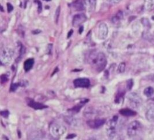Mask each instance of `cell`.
<instances>
[{"instance_id": "cell-31", "label": "cell", "mask_w": 154, "mask_h": 140, "mask_svg": "<svg viewBox=\"0 0 154 140\" xmlns=\"http://www.w3.org/2000/svg\"><path fill=\"white\" fill-rule=\"evenodd\" d=\"M73 30H70V31H69V33H68V36H67L68 38H70V37H71V35H72V34H73Z\"/></svg>"}, {"instance_id": "cell-9", "label": "cell", "mask_w": 154, "mask_h": 140, "mask_svg": "<svg viewBox=\"0 0 154 140\" xmlns=\"http://www.w3.org/2000/svg\"><path fill=\"white\" fill-rule=\"evenodd\" d=\"M87 19V16L84 14H80L75 15L72 21V25L75 27H77Z\"/></svg>"}, {"instance_id": "cell-32", "label": "cell", "mask_w": 154, "mask_h": 140, "mask_svg": "<svg viewBox=\"0 0 154 140\" xmlns=\"http://www.w3.org/2000/svg\"><path fill=\"white\" fill-rule=\"evenodd\" d=\"M84 27H81L80 28H79V33L80 34H82V33L83 31V30H84Z\"/></svg>"}, {"instance_id": "cell-12", "label": "cell", "mask_w": 154, "mask_h": 140, "mask_svg": "<svg viewBox=\"0 0 154 140\" xmlns=\"http://www.w3.org/2000/svg\"><path fill=\"white\" fill-rule=\"evenodd\" d=\"M146 118L149 122L154 121V104H152L149 107L146 113Z\"/></svg>"}, {"instance_id": "cell-22", "label": "cell", "mask_w": 154, "mask_h": 140, "mask_svg": "<svg viewBox=\"0 0 154 140\" xmlns=\"http://www.w3.org/2000/svg\"><path fill=\"white\" fill-rule=\"evenodd\" d=\"M8 81V78L6 75L4 74V75H2L1 76V84H5L6 82H7Z\"/></svg>"}, {"instance_id": "cell-10", "label": "cell", "mask_w": 154, "mask_h": 140, "mask_svg": "<svg viewBox=\"0 0 154 140\" xmlns=\"http://www.w3.org/2000/svg\"><path fill=\"white\" fill-rule=\"evenodd\" d=\"M87 125L92 129H98L105 123V120L103 119H97L87 121Z\"/></svg>"}, {"instance_id": "cell-6", "label": "cell", "mask_w": 154, "mask_h": 140, "mask_svg": "<svg viewBox=\"0 0 154 140\" xmlns=\"http://www.w3.org/2000/svg\"><path fill=\"white\" fill-rule=\"evenodd\" d=\"M127 97L131 105H132L133 108L139 107L142 103V100L140 96L136 93H131L129 94Z\"/></svg>"}, {"instance_id": "cell-14", "label": "cell", "mask_w": 154, "mask_h": 140, "mask_svg": "<svg viewBox=\"0 0 154 140\" xmlns=\"http://www.w3.org/2000/svg\"><path fill=\"white\" fill-rule=\"evenodd\" d=\"M119 113L125 116H133L136 115V112L128 108L121 109L119 110Z\"/></svg>"}, {"instance_id": "cell-18", "label": "cell", "mask_w": 154, "mask_h": 140, "mask_svg": "<svg viewBox=\"0 0 154 140\" xmlns=\"http://www.w3.org/2000/svg\"><path fill=\"white\" fill-rule=\"evenodd\" d=\"M122 18V14L121 12H119L118 14L113 18L112 19V21L114 23H116Z\"/></svg>"}, {"instance_id": "cell-30", "label": "cell", "mask_w": 154, "mask_h": 140, "mask_svg": "<svg viewBox=\"0 0 154 140\" xmlns=\"http://www.w3.org/2000/svg\"><path fill=\"white\" fill-rule=\"evenodd\" d=\"M75 137H76V135L75 134H69L68 136H67L66 138L67 139H72V138H74Z\"/></svg>"}, {"instance_id": "cell-15", "label": "cell", "mask_w": 154, "mask_h": 140, "mask_svg": "<svg viewBox=\"0 0 154 140\" xmlns=\"http://www.w3.org/2000/svg\"><path fill=\"white\" fill-rule=\"evenodd\" d=\"M34 64V60L33 59H28L24 63V69L26 71L31 70Z\"/></svg>"}, {"instance_id": "cell-24", "label": "cell", "mask_w": 154, "mask_h": 140, "mask_svg": "<svg viewBox=\"0 0 154 140\" xmlns=\"http://www.w3.org/2000/svg\"><path fill=\"white\" fill-rule=\"evenodd\" d=\"M142 23L145 26H148L149 25V21H148L146 18H143Z\"/></svg>"}, {"instance_id": "cell-27", "label": "cell", "mask_w": 154, "mask_h": 140, "mask_svg": "<svg viewBox=\"0 0 154 140\" xmlns=\"http://www.w3.org/2000/svg\"><path fill=\"white\" fill-rule=\"evenodd\" d=\"M89 2H90V4L91 5V7H92V9H94L95 7V5H96L95 0H89Z\"/></svg>"}, {"instance_id": "cell-20", "label": "cell", "mask_w": 154, "mask_h": 140, "mask_svg": "<svg viewBox=\"0 0 154 140\" xmlns=\"http://www.w3.org/2000/svg\"><path fill=\"white\" fill-rule=\"evenodd\" d=\"M133 80L132 79H130L129 80L127 81V82H126V88L128 91H131L133 87Z\"/></svg>"}, {"instance_id": "cell-8", "label": "cell", "mask_w": 154, "mask_h": 140, "mask_svg": "<svg viewBox=\"0 0 154 140\" xmlns=\"http://www.w3.org/2000/svg\"><path fill=\"white\" fill-rule=\"evenodd\" d=\"M73 84L76 88H87L90 85V81L88 78H80L73 81Z\"/></svg>"}, {"instance_id": "cell-5", "label": "cell", "mask_w": 154, "mask_h": 140, "mask_svg": "<svg viewBox=\"0 0 154 140\" xmlns=\"http://www.w3.org/2000/svg\"><path fill=\"white\" fill-rule=\"evenodd\" d=\"M66 127L62 124L56 123L51 126L50 132L54 137L57 138H59L63 136L66 133Z\"/></svg>"}, {"instance_id": "cell-25", "label": "cell", "mask_w": 154, "mask_h": 140, "mask_svg": "<svg viewBox=\"0 0 154 140\" xmlns=\"http://www.w3.org/2000/svg\"><path fill=\"white\" fill-rule=\"evenodd\" d=\"M7 9L8 12H11L13 11L14 7L12 6V5H11V4L10 3H8L7 4Z\"/></svg>"}, {"instance_id": "cell-17", "label": "cell", "mask_w": 154, "mask_h": 140, "mask_svg": "<svg viewBox=\"0 0 154 140\" xmlns=\"http://www.w3.org/2000/svg\"><path fill=\"white\" fill-rule=\"evenodd\" d=\"M144 94L147 97H151L154 94V89L151 86H148L144 90Z\"/></svg>"}, {"instance_id": "cell-29", "label": "cell", "mask_w": 154, "mask_h": 140, "mask_svg": "<svg viewBox=\"0 0 154 140\" xmlns=\"http://www.w3.org/2000/svg\"><path fill=\"white\" fill-rule=\"evenodd\" d=\"M37 2H38V9H39V11L40 12V11H42V4H41V2L40 1H37Z\"/></svg>"}, {"instance_id": "cell-4", "label": "cell", "mask_w": 154, "mask_h": 140, "mask_svg": "<svg viewBox=\"0 0 154 140\" xmlns=\"http://www.w3.org/2000/svg\"><path fill=\"white\" fill-rule=\"evenodd\" d=\"M118 119V116L117 115H115L112 117V119L109 120V122L107 123L106 132L108 137L111 139L114 138V137L116 135V127Z\"/></svg>"}, {"instance_id": "cell-11", "label": "cell", "mask_w": 154, "mask_h": 140, "mask_svg": "<svg viewBox=\"0 0 154 140\" xmlns=\"http://www.w3.org/2000/svg\"><path fill=\"white\" fill-rule=\"evenodd\" d=\"M87 6L85 0H76L73 3V7L77 11L84 10Z\"/></svg>"}, {"instance_id": "cell-7", "label": "cell", "mask_w": 154, "mask_h": 140, "mask_svg": "<svg viewBox=\"0 0 154 140\" xmlns=\"http://www.w3.org/2000/svg\"><path fill=\"white\" fill-rule=\"evenodd\" d=\"M109 29L105 23H101L98 26V38L100 40H105L107 37Z\"/></svg>"}, {"instance_id": "cell-26", "label": "cell", "mask_w": 154, "mask_h": 140, "mask_svg": "<svg viewBox=\"0 0 154 140\" xmlns=\"http://www.w3.org/2000/svg\"><path fill=\"white\" fill-rule=\"evenodd\" d=\"M18 86H19V84H12L11 89L12 91H15L17 89V88H18Z\"/></svg>"}, {"instance_id": "cell-23", "label": "cell", "mask_w": 154, "mask_h": 140, "mask_svg": "<svg viewBox=\"0 0 154 140\" xmlns=\"http://www.w3.org/2000/svg\"><path fill=\"white\" fill-rule=\"evenodd\" d=\"M1 115L4 117V118H8L9 115V112L7 110L5 111H2L1 112Z\"/></svg>"}, {"instance_id": "cell-13", "label": "cell", "mask_w": 154, "mask_h": 140, "mask_svg": "<svg viewBox=\"0 0 154 140\" xmlns=\"http://www.w3.org/2000/svg\"><path fill=\"white\" fill-rule=\"evenodd\" d=\"M28 105L30 107H31L35 110H42V109H44V108H46L48 107L46 105H43L42 104L37 103L35 101L31 100L28 101Z\"/></svg>"}, {"instance_id": "cell-16", "label": "cell", "mask_w": 154, "mask_h": 140, "mask_svg": "<svg viewBox=\"0 0 154 140\" xmlns=\"http://www.w3.org/2000/svg\"><path fill=\"white\" fill-rule=\"evenodd\" d=\"M144 7L146 10H150L154 7V0H144Z\"/></svg>"}, {"instance_id": "cell-33", "label": "cell", "mask_w": 154, "mask_h": 140, "mask_svg": "<svg viewBox=\"0 0 154 140\" xmlns=\"http://www.w3.org/2000/svg\"></svg>"}, {"instance_id": "cell-1", "label": "cell", "mask_w": 154, "mask_h": 140, "mask_svg": "<svg viewBox=\"0 0 154 140\" xmlns=\"http://www.w3.org/2000/svg\"><path fill=\"white\" fill-rule=\"evenodd\" d=\"M88 62L94 70L99 72L105 68L107 59L103 53L94 50L88 56Z\"/></svg>"}, {"instance_id": "cell-2", "label": "cell", "mask_w": 154, "mask_h": 140, "mask_svg": "<svg viewBox=\"0 0 154 140\" xmlns=\"http://www.w3.org/2000/svg\"><path fill=\"white\" fill-rule=\"evenodd\" d=\"M142 129L141 123L137 120H134L131 122L128 127L127 133L129 137H134L137 135Z\"/></svg>"}, {"instance_id": "cell-19", "label": "cell", "mask_w": 154, "mask_h": 140, "mask_svg": "<svg viewBox=\"0 0 154 140\" xmlns=\"http://www.w3.org/2000/svg\"><path fill=\"white\" fill-rule=\"evenodd\" d=\"M125 63H121L119 64V67H118V72L119 73H123L124 72L125 70Z\"/></svg>"}, {"instance_id": "cell-28", "label": "cell", "mask_w": 154, "mask_h": 140, "mask_svg": "<svg viewBox=\"0 0 154 140\" xmlns=\"http://www.w3.org/2000/svg\"><path fill=\"white\" fill-rule=\"evenodd\" d=\"M107 1L112 2V4H118L122 0H107Z\"/></svg>"}, {"instance_id": "cell-21", "label": "cell", "mask_w": 154, "mask_h": 140, "mask_svg": "<svg viewBox=\"0 0 154 140\" xmlns=\"http://www.w3.org/2000/svg\"><path fill=\"white\" fill-rule=\"evenodd\" d=\"M60 7L57 8L56 12H55V16H54V19H55V22L57 23L58 21V19L60 18Z\"/></svg>"}, {"instance_id": "cell-3", "label": "cell", "mask_w": 154, "mask_h": 140, "mask_svg": "<svg viewBox=\"0 0 154 140\" xmlns=\"http://www.w3.org/2000/svg\"><path fill=\"white\" fill-rule=\"evenodd\" d=\"M14 53V50L11 48H4L2 49L0 55V60L1 64L3 65H7L11 63Z\"/></svg>"}]
</instances>
